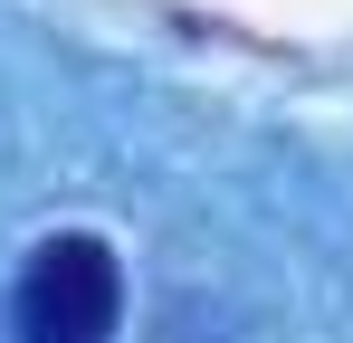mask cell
Segmentation results:
<instances>
[{
    "instance_id": "obj_1",
    "label": "cell",
    "mask_w": 353,
    "mask_h": 343,
    "mask_svg": "<svg viewBox=\"0 0 353 343\" xmlns=\"http://www.w3.org/2000/svg\"><path fill=\"white\" fill-rule=\"evenodd\" d=\"M115 315H124V277L105 238L67 229L29 258V277H19V334L29 343H105Z\"/></svg>"
}]
</instances>
